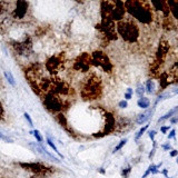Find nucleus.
<instances>
[{
	"label": "nucleus",
	"instance_id": "7ed1b4c3",
	"mask_svg": "<svg viewBox=\"0 0 178 178\" xmlns=\"http://www.w3.org/2000/svg\"><path fill=\"white\" fill-rule=\"evenodd\" d=\"M125 12L126 9L122 0H101V16L119 21L124 19Z\"/></svg>",
	"mask_w": 178,
	"mask_h": 178
},
{
	"label": "nucleus",
	"instance_id": "de8ad7c7",
	"mask_svg": "<svg viewBox=\"0 0 178 178\" xmlns=\"http://www.w3.org/2000/svg\"><path fill=\"white\" fill-rule=\"evenodd\" d=\"M170 122H171V124L178 122V115H176V117H171V118H170Z\"/></svg>",
	"mask_w": 178,
	"mask_h": 178
},
{
	"label": "nucleus",
	"instance_id": "a211bd4d",
	"mask_svg": "<svg viewBox=\"0 0 178 178\" xmlns=\"http://www.w3.org/2000/svg\"><path fill=\"white\" fill-rule=\"evenodd\" d=\"M151 5L156 10L162 11L165 17H167L169 15V8H168L167 0H151Z\"/></svg>",
	"mask_w": 178,
	"mask_h": 178
},
{
	"label": "nucleus",
	"instance_id": "f03ea898",
	"mask_svg": "<svg viewBox=\"0 0 178 178\" xmlns=\"http://www.w3.org/2000/svg\"><path fill=\"white\" fill-rule=\"evenodd\" d=\"M81 98L84 100L99 99L103 95V84L101 79L97 75L91 73L85 79L80 89Z\"/></svg>",
	"mask_w": 178,
	"mask_h": 178
},
{
	"label": "nucleus",
	"instance_id": "cd10ccee",
	"mask_svg": "<svg viewBox=\"0 0 178 178\" xmlns=\"http://www.w3.org/2000/svg\"><path fill=\"white\" fill-rule=\"evenodd\" d=\"M49 29L48 26H39V27L37 28V30L35 31V33L38 36V37H40V36H43L45 33H47V30Z\"/></svg>",
	"mask_w": 178,
	"mask_h": 178
},
{
	"label": "nucleus",
	"instance_id": "b1692460",
	"mask_svg": "<svg viewBox=\"0 0 178 178\" xmlns=\"http://www.w3.org/2000/svg\"><path fill=\"white\" fill-rule=\"evenodd\" d=\"M162 166V162H160L159 165H154L151 164L150 166H149L148 168H147V170H146V173L144 174L143 176H141V178H146L147 176H149L150 174H157L158 173V168Z\"/></svg>",
	"mask_w": 178,
	"mask_h": 178
},
{
	"label": "nucleus",
	"instance_id": "7c9ffc66",
	"mask_svg": "<svg viewBox=\"0 0 178 178\" xmlns=\"http://www.w3.org/2000/svg\"><path fill=\"white\" fill-rule=\"evenodd\" d=\"M30 134H33V135L35 136V138H36V139H37L38 143H41V141H42V136L40 135V132H39V130L35 129V130H33V131H30Z\"/></svg>",
	"mask_w": 178,
	"mask_h": 178
},
{
	"label": "nucleus",
	"instance_id": "c9c22d12",
	"mask_svg": "<svg viewBox=\"0 0 178 178\" xmlns=\"http://www.w3.org/2000/svg\"><path fill=\"white\" fill-rule=\"evenodd\" d=\"M153 145H154V148L151 149L150 154H149V156H148L149 159H153V158H154V156H155V151H156V146H157V144H156V141H155V140H153Z\"/></svg>",
	"mask_w": 178,
	"mask_h": 178
},
{
	"label": "nucleus",
	"instance_id": "6e6552de",
	"mask_svg": "<svg viewBox=\"0 0 178 178\" xmlns=\"http://www.w3.org/2000/svg\"><path fill=\"white\" fill-rule=\"evenodd\" d=\"M97 29L100 30V33H103L104 37L107 40H115V39H117L116 24H115V21L113 19L101 16V21H100L99 24H97Z\"/></svg>",
	"mask_w": 178,
	"mask_h": 178
},
{
	"label": "nucleus",
	"instance_id": "4c0bfd02",
	"mask_svg": "<svg viewBox=\"0 0 178 178\" xmlns=\"http://www.w3.org/2000/svg\"><path fill=\"white\" fill-rule=\"evenodd\" d=\"M131 96H132V89L128 88L126 94H125V98H126V100H129V99H131Z\"/></svg>",
	"mask_w": 178,
	"mask_h": 178
},
{
	"label": "nucleus",
	"instance_id": "423d86ee",
	"mask_svg": "<svg viewBox=\"0 0 178 178\" xmlns=\"http://www.w3.org/2000/svg\"><path fill=\"white\" fill-rule=\"evenodd\" d=\"M68 105L69 104L66 100L62 99L59 95L54 94V92H48L43 96V106L51 113H62L68 108Z\"/></svg>",
	"mask_w": 178,
	"mask_h": 178
},
{
	"label": "nucleus",
	"instance_id": "5fc2aeb1",
	"mask_svg": "<svg viewBox=\"0 0 178 178\" xmlns=\"http://www.w3.org/2000/svg\"><path fill=\"white\" fill-rule=\"evenodd\" d=\"M176 162H177V164H178V157H177V160H176Z\"/></svg>",
	"mask_w": 178,
	"mask_h": 178
},
{
	"label": "nucleus",
	"instance_id": "e433bc0d",
	"mask_svg": "<svg viewBox=\"0 0 178 178\" xmlns=\"http://www.w3.org/2000/svg\"><path fill=\"white\" fill-rule=\"evenodd\" d=\"M5 120V109H3L2 104L0 103V122Z\"/></svg>",
	"mask_w": 178,
	"mask_h": 178
},
{
	"label": "nucleus",
	"instance_id": "3c124183",
	"mask_svg": "<svg viewBox=\"0 0 178 178\" xmlns=\"http://www.w3.org/2000/svg\"><path fill=\"white\" fill-rule=\"evenodd\" d=\"M162 174H164V175L166 176V178H168V176H167V169H165L164 171H162Z\"/></svg>",
	"mask_w": 178,
	"mask_h": 178
},
{
	"label": "nucleus",
	"instance_id": "a18cd8bd",
	"mask_svg": "<svg viewBox=\"0 0 178 178\" xmlns=\"http://www.w3.org/2000/svg\"><path fill=\"white\" fill-rule=\"evenodd\" d=\"M155 136H156V131L155 130H150L149 131V138H150L151 140H155Z\"/></svg>",
	"mask_w": 178,
	"mask_h": 178
},
{
	"label": "nucleus",
	"instance_id": "ea45409f",
	"mask_svg": "<svg viewBox=\"0 0 178 178\" xmlns=\"http://www.w3.org/2000/svg\"><path fill=\"white\" fill-rule=\"evenodd\" d=\"M0 139H1V140L7 141V143H12V139H10V138H9V137L5 136V135H3V134H1V132H0Z\"/></svg>",
	"mask_w": 178,
	"mask_h": 178
},
{
	"label": "nucleus",
	"instance_id": "6ab92c4d",
	"mask_svg": "<svg viewBox=\"0 0 178 178\" xmlns=\"http://www.w3.org/2000/svg\"><path fill=\"white\" fill-rule=\"evenodd\" d=\"M30 146H31V147H33V148H35V150H36V151H38L39 154H41V155H43V156L48 157V158H50V159H51V160H54V162H59L58 158H56V157H55L54 155L49 154L48 151H47L46 149L43 148V147H42V146H41V145H38V144H30Z\"/></svg>",
	"mask_w": 178,
	"mask_h": 178
},
{
	"label": "nucleus",
	"instance_id": "c756f323",
	"mask_svg": "<svg viewBox=\"0 0 178 178\" xmlns=\"http://www.w3.org/2000/svg\"><path fill=\"white\" fill-rule=\"evenodd\" d=\"M145 91H146V89H145V87L143 86V85H138L137 86V89H136V94H137V96L139 98L140 97H144V94H145Z\"/></svg>",
	"mask_w": 178,
	"mask_h": 178
},
{
	"label": "nucleus",
	"instance_id": "20e7f679",
	"mask_svg": "<svg viewBox=\"0 0 178 178\" xmlns=\"http://www.w3.org/2000/svg\"><path fill=\"white\" fill-rule=\"evenodd\" d=\"M24 77L27 79L28 84L30 85L31 89L33 90L35 94H37L38 96H40V84L42 79L46 77L43 73V67L40 64H33L26 69L24 71Z\"/></svg>",
	"mask_w": 178,
	"mask_h": 178
},
{
	"label": "nucleus",
	"instance_id": "9d476101",
	"mask_svg": "<svg viewBox=\"0 0 178 178\" xmlns=\"http://www.w3.org/2000/svg\"><path fill=\"white\" fill-rule=\"evenodd\" d=\"M91 64L95 67L101 68L105 73H111L113 71V64H111L109 57L104 51L96 50L91 55Z\"/></svg>",
	"mask_w": 178,
	"mask_h": 178
},
{
	"label": "nucleus",
	"instance_id": "f257e3e1",
	"mask_svg": "<svg viewBox=\"0 0 178 178\" xmlns=\"http://www.w3.org/2000/svg\"><path fill=\"white\" fill-rule=\"evenodd\" d=\"M125 9L138 21L148 24L153 21L151 7L146 0H125Z\"/></svg>",
	"mask_w": 178,
	"mask_h": 178
},
{
	"label": "nucleus",
	"instance_id": "864d4df0",
	"mask_svg": "<svg viewBox=\"0 0 178 178\" xmlns=\"http://www.w3.org/2000/svg\"><path fill=\"white\" fill-rule=\"evenodd\" d=\"M175 94H177V95H178V89H176V90H175Z\"/></svg>",
	"mask_w": 178,
	"mask_h": 178
},
{
	"label": "nucleus",
	"instance_id": "f8f14e48",
	"mask_svg": "<svg viewBox=\"0 0 178 178\" xmlns=\"http://www.w3.org/2000/svg\"><path fill=\"white\" fill-rule=\"evenodd\" d=\"M91 66V55L87 54V52L80 54L73 62V69L77 71H81V73L89 71Z\"/></svg>",
	"mask_w": 178,
	"mask_h": 178
},
{
	"label": "nucleus",
	"instance_id": "ddd939ff",
	"mask_svg": "<svg viewBox=\"0 0 178 178\" xmlns=\"http://www.w3.org/2000/svg\"><path fill=\"white\" fill-rule=\"evenodd\" d=\"M19 166L26 170H29V171H31L33 174L48 175V174L52 173V168L47 167V166L40 164V162H19Z\"/></svg>",
	"mask_w": 178,
	"mask_h": 178
},
{
	"label": "nucleus",
	"instance_id": "2eb2a0df",
	"mask_svg": "<svg viewBox=\"0 0 178 178\" xmlns=\"http://www.w3.org/2000/svg\"><path fill=\"white\" fill-rule=\"evenodd\" d=\"M168 50H169V43L166 39H162L159 41V46H158V49H157V54H156V59L157 61H159L162 64L165 60L166 56L168 54Z\"/></svg>",
	"mask_w": 178,
	"mask_h": 178
},
{
	"label": "nucleus",
	"instance_id": "aec40b11",
	"mask_svg": "<svg viewBox=\"0 0 178 178\" xmlns=\"http://www.w3.org/2000/svg\"><path fill=\"white\" fill-rule=\"evenodd\" d=\"M154 111H155V107L153 108V109H149V110H146L145 113H140V115L137 117V120H136V122H137V124L138 125H143V124H145L146 122H148L149 119L151 118V116H153Z\"/></svg>",
	"mask_w": 178,
	"mask_h": 178
},
{
	"label": "nucleus",
	"instance_id": "72a5a7b5",
	"mask_svg": "<svg viewBox=\"0 0 178 178\" xmlns=\"http://www.w3.org/2000/svg\"><path fill=\"white\" fill-rule=\"evenodd\" d=\"M47 144H48V145L50 146V147H51L52 149H54L55 153L59 154V151H58V149H57V147H56V145H55V143H54V141H52L49 137H47ZM59 155H60V154H59Z\"/></svg>",
	"mask_w": 178,
	"mask_h": 178
},
{
	"label": "nucleus",
	"instance_id": "603ef678",
	"mask_svg": "<svg viewBox=\"0 0 178 178\" xmlns=\"http://www.w3.org/2000/svg\"><path fill=\"white\" fill-rule=\"evenodd\" d=\"M100 173H101V174H105V170H104L103 168H100Z\"/></svg>",
	"mask_w": 178,
	"mask_h": 178
},
{
	"label": "nucleus",
	"instance_id": "4468645a",
	"mask_svg": "<svg viewBox=\"0 0 178 178\" xmlns=\"http://www.w3.org/2000/svg\"><path fill=\"white\" fill-rule=\"evenodd\" d=\"M29 2L27 0H16V7L11 12V16L14 19H24L28 12Z\"/></svg>",
	"mask_w": 178,
	"mask_h": 178
},
{
	"label": "nucleus",
	"instance_id": "473e14b6",
	"mask_svg": "<svg viewBox=\"0 0 178 178\" xmlns=\"http://www.w3.org/2000/svg\"><path fill=\"white\" fill-rule=\"evenodd\" d=\"M170 97H171V95H170V94H162V95H159V96H158V98L156 99V105L158 103H160V101H162V100L167 99V98H170Z\"/></svg>",
	"mask_w": 178,
	"mask_h": 178
},
{
	"label": "nucleus",
	"instance_id": "58836bf2",
	"mask_svg": "<svg viewBox=\"0 0 178 178\" xmlns=\"http://www.w3.org/2000/svg\"><path fill=\"white\" fill-rule=\"evenodd\" d=\"M24 118H26V120L28 122V124H29V126H33V119L30 118V115L29 113H24Z\"/></svg>",
	"mask_w": 178,
	"mask_h": 178
},
{
	"label": "nucleus",
	"instance_id": "4be33fe9",
	"mask_svg": "<svg viewBox=\"0 0 178 178\" xmlns=\"http://www.w3.org/2000/svg\"><path fill=\"white\" fill-rule=\"evenodd\" d=\"M167 3L169 11L176 19H178V0H167Z\"/></svg>",
	"mask_w": 178,
	"mask_h": 178
},
{
	"label": "nucleus",
	"instance_id": "39448f33",
	"mask_svg": "<svg viewBox=\"0 0 178 178\" xmlns=\"http://www.w3.org/2000/svg\"><path fill=\"white\" fill-rule=\"evenodd\" d=\"M116 28L119 36H122L125 41L129 43H134L137 41L138 37H139V28L132 20L122 19L117 22Z\"/></svg>",
	"mask_w": 178,
	"mask_h": 178
},
{
	"label": "nucleus",
	"instance_id": "8fccbe9b",
	"mask_svg": "<svg viewBox=\"0 0 178 178\" xmlns=\"http://www.w3.org/2000/svg\"><path fill=\"white\" fill-rule=\"evenodd\" d=\"M77 3H84L85 1H87V0H75Z\"/></svg>",
	"mask_w": 178,
	"mask_h": 178
},
{
	"label": "nucleus",
	"instance_id": "5701e85b",
	"mask_svg": "<svg viewBox=\"0 0 178 178\" xmlns=\"http://www.w3.org/2000/svg\"><path fill=\"white\" fill-rule=\"evenodd\" d=\"M176 115H178V106H176L175 108H173V109H170L168 113H166L162 117H160L159 119H158V122H165V120H167V119H170L171 117L176 116Z\"/></svg>",
	"mask_w": 178,
	"mask_h": 178
},
{
	"label": "nucleus",
	"instance_id": "9b49d317",
	"mask_svg": "<svg viewBox=\"0 0 178 178\" xmlns=\"http://www.w3.org/2000/svg\"><path fill=\"white\" fill-rule=\"evenodd\" d=\"M70 86L62 79L57 78V77H51V88L49 92H54V94L59 95V96H67L71 91Z\"/></svg>",
	"mask_w": 178,
	"mask_h": 178
},
{
	"label": "nucleus",
	"instance_id": "2f4dec72",
	"mask_svg": "<svg viewBox=\"0 0 178 178\" xmlns=\"http://www.w3.org/2000/svg\"><path fill=\"white\" fill-rule=\"evenodd\" d=\"M126 143H127V139H126V138H125V139H122V140H120V143H119L118 145H117L116 147L113 148V153H117L118 150H120V149H122V147H124V146L126 145Z\"/></svg>",
	"mask_w": 178,
	"mask_h": 178
},
{
	"label": "nucleus",
	"instance_id": "09e8293b",
	"mask_svg": "<svg viewBox=\"0 0 178 178\" xmlns=\"http://www.w3.org/2000/svg\"><path fill=\"white\" fill-rule=\"evenodd\" d=\"M170 156H171V157L178 156V150H171V151H170Z\"/></svg>",
	"mask_w": 178,
	"mask_h": 178
},
{
	"label": "nucleus",
	"instance_id": "a878e982",
	"mask_svg": "<svg viewBox=\"0 0 178 178\" xmlns=\"http://www.w3.org/2000/svg\"><path fill=\"white\" fill-rule=\"evenodd\" d=\"M145 89H146V91L148 92V94H155V82H154V80H151V79L147 80Z\"/></svg>",
	"mask_w": 178,
	"mask_h": 178
},
{
	"label": "nucleus",
	"instance_id": "0eeeda50",
	"mask_svg": "<svg viewBox=\"0 0 178 178\" xmlns=\"http://www.w3.org/2000/svg\"><path fill=\"white\" fill-rule=\"evenodd\" d=\"M66 57L64 52H58L52 56H50L45 62V68L50 75L56 76L58 73L62 71V69L65 68Z\"/></svg>",
	"mask_w": 178,
	"mask_h": 178
},
{
	"label": "nucleus",
	"instance_id": "6e6d98bb",
	"mask_svg": "<svg viewBox=\"0 0 178 178\" xmlns=\"http://www.w3.org/2000/svg\"><path fill=\"white\" fill-rule=\"evenodd\" d=\"M168 178H173V177H168Z\"/></svg>",
	"mask_w": 178,
	"mask_h": 178
},
{
	"label": "nucleus",
	"instance_id": "1a4fd4ad",
	"mask_svg": "<svg viewBox=\"0 0 178 178\" xmlns=\"http://www.w3.org/2000/svg\"><path fill=\"white\" fill-rule=\"evenodd\" d=\"M11 48L19 56H29L33 52V45L31 37L27 36L21 41L12 40L11 41Z\"/></svg>",
	"mask_w": 178,
	"mask_h": 178
},
{
	"label": "nucleus",
	"instance_id": "a19ab883",
	"mask_svg": "<svg viewBox=\"0 0 178 178\" xmlns=\"http://www.w3.org/2000/svg\"><path fill=\"white\" fill-rule=\"evenodd\" d=\"M30 178H47V175H45V174H33V176H31Z\"/></svg>",
	"mask_w": 178,
	"mask_h": 178
},
{
	"label": "nucleus",
	"instance_id": "c85d7f7f",
	"mask_svg": "<svg viewBox=\"0 0 178 178\" xmlns=\"http://www.w3.org/2000/svg\"><path fill=\"white\" fill-rule=\"evenodd\" d=\"M147 128H148V125H145V126H144L143 128H140V129H139V131H138L137 134L135 135V141L139 140V138H140L141 136L144 135V132H145L146 130H147Z\"/></svg>",
	"mask_w": 178,
	"mask_h": 178
},
{
	"label": "nucleus",
	"instance_id": "c03bdc74",
	"mask_svg": "<svg viewBox=\"0 0 178 178\" xmlns=\"http://www.w3.org/2000/svg\"><path fill=\"white\" fill-rule=\"evenodd\" d=\"M169 129H170V127H169V126H162V128H160V131H162V134H166V132H167Z\"/></svg>",
	"mask_w": 178,
	"mask_h": 178
},
{
	"label": "nucleus",
	"instance_id": "393cba45",
	"mask_svg": "<svg viewBox=\"0 0 178 178\" xmlns=\"http://www.w3.org/2000/svg\"><path fill=\"white\" fill-rule=\"evenodd\" d=\"M138 107L143 108V109H147V108L150 106V100L148 99L147 97H140L137 101Z\"/></svg>",
	"mask_w": 178,
	"mask_h": 178
},
{
	"label": "nucleus",
	"instance_id": "49530a36",
	"mask_svg": "<svg viewBox=\"0 0 178 178\" xmlns=\"http://www.w3.org/2000/svg\"><path fill=\"white\" fill-rule=\"evenodd\" d=\"M162 149H164V150H169V149H171V146H170L169 143L165 144V145H162Z\"/></svg>",
	"mask_w": 178,
	"mask_h": 178
},
{
	"label": "nucleus",
	"instance_id": "f704fd0d",
	"mask_svg": "<svg viewBox=\"0 0 178 178\" xmlns=\"http://www.w3.org/2000/svg\"><path fill=\"white\" fill-rule=\"evenodd\" d=\"M130 171H131V167H130V166H128L127 168H124V169L122 170V176L124 178H128Z\"/></svg>",
	"mask_w": 178,
	"mask_h": 178
},
{
	"label": "nucleus",
	"instance_id": "37998d69",
	"mask_svg": "<svg viewBox=\"0 0 178 178\" xmlns=\"http://www.w3.org/2000/svg\"><path fill=\"white\" fill-rule=\"evenodd\" d=\"M118 106L120 108H126L127 106H128V104H127V100H122V101H119Z\"/></svg>",
	"mask_w": 178,
	"mask_h": 178
},
{
	"label": "nucleus",
	"instance_id": "f3484780",
	"mask_svg": "<svg viewBox=\"0 0 178 178\" xmlns=\"http://www.w3.org/2000/svg\"><path fill=\"white\" fill-rule=\"evenodd\" d=\"M115 128H116V120H115V118H113V116L111 113H106V125L105 128H104L103 136L110 134L111 131L115 130Z\"/></svg>",
	"mask_w": 178,
	"mask_h": 178
},
{
	"label": "nucleus",
	"instance_id": "dca6fc26",
	"mask_svg": "<svg viewBox=\"0 0 178 178\" xmlns=\"http://www.w3.org/2000/svg\"><path fill=\"white\" fill-rule=\"evenodd\" d=\"M56 120L58 122V124L60 125V126L64 128V129L66 130V131L69 134L70 136H73V137H75L76 134L75 131H73V129L71 128L70 126H69V124H68L67 122V118H66V116L64 115L62 113H57V116H56Z\"/></svg>",
	"mask_w": 178,
	"mask_h": 178
},
{
	"label": "nucleus",
	"instance_id": "412c9836",
	"mask_svg": "<svg viewBox=\"0 0 178 178\" xmlns=\"http://www.w3.org/2000/svg\"><path fill=\"white\" fill-rule=\"evenodd\" d=\"M10 2L8 0H0V19H5L6 15L8 14Z\"/></svg>",
	"mask_w": 178,
	"mask_h": 178
},
{
	"label": "nucleus",
	"instance_id": "79ce46f5",
	"mask_svg": "<svg viewBox=\"0 0 178 178\" xmlns=\"http://www.w3.org/2000/svg\"><path fill=\"white\" fill-rule=\"evenodd\" d=\"M176 136V130L175 129H171L169 132V135H168V139H174Z\"/></svg>",
	"mask_w": 178,
	"mask_h": 178
},
{
	"label": "nucleus",
	"instance_id": "bb28decb",
	"mask_svg": "<svg viewBox=\"0 0 178 178\" xmlns=\"http://www.w3.org/2000/svg\"><path fill=\"white\" fill-rule=\"evenodd\" d=\"M5 77H6V80L8 81L11 86H16V81H15L14 76H12V73H11L10 71H5Z\"/></svg>",
	"mask_w": 178,
	"mask_h": 178
}]
</instances>
